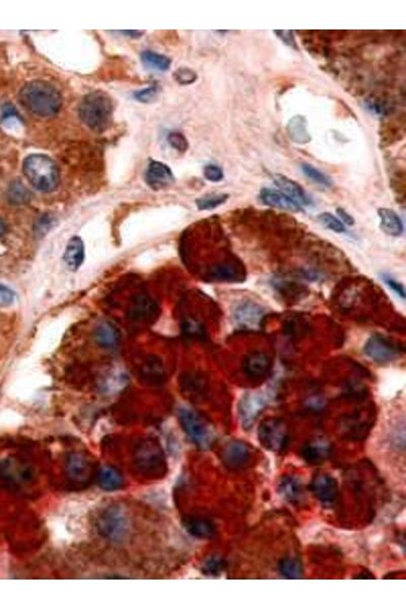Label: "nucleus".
Instances as JSON below:
<instances>
[{
  "instance_id": "obj_1",
  "label": "nucleus",
  "mask_w": 406,
  "mask_h": 609,
  "mask_svg": "<svg viewBox=\"0 0 406 609\" xmlns=\"http://www.w3.org/2000/svg\"><path fill=\"white\" fill-rule=\"evenodd\" d=\"M20 104L39 117H51L59 112L62 97L56 88L43 81H30L20 90Z\"/></svg>"
},
{
  "instance_id": "obj_2",
  "label": "nucleus",
  "mask_w": 406,
  "mask_h": 609,
  "mask_svg": "<svg viewBox=\"0 0 406 609\" xmlns=\"http://www.w3.org/2000/svg\"><path fill=\"white\" fill-rule=\"evenodd\" d=\"M113 110L112 99L102 90L90 93L83 97L78 106L81 121L97 134L105 131L110 126Z\"/></svg>"
},
{
  "instance_id": "obj_3",
  "label": "nucleus",
  "mask_w": 406,
  "mask_h": 609,
  "mask_svg": "<svg viewBox=\"0 0 406 609\" xmlns=\"http://www.w3.org/2000/svg\"><path fill=\"white\" fill-rule=\"evenodd\" d=\"M23 172L32 187L38 191L50 193L59 185V170L48 155L32 153L23 162Z\"/></svg>"
},
{
  "instance_id": "obj_4",
  "label": "nucleus",
  "mask_w": 406,
  "mask_h": 609,
  "mask_svg": "<svg viewBox=\"0 0 406 609\" xmlns=\"http://www.w3.org/2000/svg\"><path fill=\"white\" fill-rule=\"evenodd\" d=\"M178 418L183 431L195 445L203 449L210 447L215 440V434L211 425L199 413L192 409L181 408Z\"/></svg>"
},
{
  "instance_id": "obj_5",
  "label": "nucleus",
  "mask_w": 406,
  "mask_h": 609,
  "mask_svg": "<svg viewBox=\"0 0 406 609\" xmlns=\"http://www.w3.org/2000/svg\"><path fill=\"white\" fill-rule=\"evenodd\" d=\"M134 461L141 473L150 478H157L166 471V461L161 446L153 440L139 443L134 453Z\"/></svg>"
},
{
  "instance_id": "obj_6",
  "label": "nucleus",
  "mask_w": 406,
  "mask_h": 609,
  "mask_svg": "<svg viewBox=\"0 0 406 609\" xmlns=\"http://www.w3.org/2000/svg\"><path fill=\"white\" fill-rule=\"evenodd\" d=\"M258 440L271 452H282L289 443V429L282 420L269 418L259 425Z\"/></svg>"
},
{
  "instance_id": "obj_7",
  "label": "nucleus",
  "mask_w": 406,
  "mask_h": 609,
  "mask_svg": "<svg viewBox=\"0 0 406 609\" xmlns=\"http://www.w3.org/2000/svg\"><path fill=\"white\" fill-rule=\"evenodd\" d=\"M97 526L102 536L109 540L119 541L126 536L129 522L121 509L110 507L100 516Z\"/></svg>"
},
{
  "instance_id": "obj_8",
  "label": "nucleus",
  "mask_w": 406,
  "mask_h": 609,
  "mask_svg": "<svg viewBox=\"0 0 406 609\" xmlns=\"http://www.w3.org/2000/svg\"><path fill=\"white\" fill-rule=\"evenodd\" d=\"M364 353L369 359L379 364L396 361L403 353V350L387 337L374 336L366 341Z\"/></svg>"
},
{
  "instance_id": "obj_9",
  "label": "nucleus",
  "mask_w": 406,
  "mask_h": 609,
  "mask_svg": "<svg viewBox=\"0 0 406 609\" xmlns=\"http://www.w3.org/2000/svg\"><path fill=\"white\" fill-rule=\"evenodd\" d=\"M222 461L232 471H240L250 464L252 448L246 442L233 440L225 445L222 451Z\"/></svg>"
},
{
  "instance_id": "obj_10",
  "label": "nucleus",
  "mask_w": 406,
  "mask_h": 609,
  "mask_svg": "<svg viewBox=\"0 0 406 609\" xmlns=\"http://www.w3.org/2000/svg\"><path fill=\"white\" fill-rule=\"evenodd\" d=\"M65 471L68 480L76 485L89 483L95 475V467L92 460L83 453H71L67 458Z\"/></svg>"
},
{
  "instance_id": "obj_11",
  "label": "nucleus",
  "mask_w": 406,
  "mask_h": 609,
  "mask_svg": "<svg viewBox=\"0 0 406 609\" xmlns=\"http://www.w3.org/2000/svg\"><path fill=\"white\" fill-rule=\"evenodd\" d=\"M310 490L314 497L324 506L335 505L340 497L338 481L330 474L320 473L311 481Z\"/></svg>"
},
{
  "instance_id": "obj_12",
  "label": "nucleus",
  "mask_w": 406,
  "mask_h": 609,
  "mask_svg": "<svg viewBox=\"0 0 406 609\" xmlns=\"http://www.w3.org/2000/svg\"><path fill=\"white\" fill-rule=\"evenodd\" d=\"M265 316V310L253 302H243L237 306L234 319L239 326L246 329H258Z\"/></svg>"
},
{
  "instance_id": "obj_13",
  "label": "nucleus",
  "mask_w": 406,
  "mask_h": 609,
  "mask_svg": "<svg viewBox=\"0 0 406 609\" xmlns=\"http://www.w3.org/2000/svg\"><path fill=\"white\" fill-rule=\"evenodd\" d=\"M145 180L146 184L157 191L170 186L175 179L173 172L166 164L152 160L146 169Z\"/></svg>"
},
{
  "instance_id": "obj_14",
  "label": "nucleus",
  "mask_w": 406,
  "mask_h": 609,
  "mask_svg": "<svg viewBox=\"0 0 406 609\" xmlns=\"http://www.w3.org/2000/svg\"><path fill=\"white\" fill-rule=\"evenodd\" d=\"M331 454V444L326 439L319 437L305 444L301 455L309 464L319 465L324 463Z\"/></svg>"
},
{
  "instance_id": "obj_15",
  "label": "nucleus",
  "mask_w": 406,
  "mask_h": 609,
  "mask_svg": "<svg viewBox=\"0 0 406 609\" xmlns=\"http://www.w3.org/2000/svg\"><path fill=\"white\" fill-rule=\"evenodd\" d=\"M259 199L262 203L265 204L269 208L282 209V211H292V213L303 211V208H301L297 202L292 201L280 190L263 188L260 191Z\"/></svg>"
},
{
  "instance_id": "obj_16",
  "label": "nucleus",
  "mask_w": 406,
  "mask_h": 609,
  "mask_svg": "<svg viewBox=\"0 0 406 609\" xmlns=\"http://www.w3.org/2000/svg\"><path fill=\"white\" fill-rule=\"evenodd\" d=\"M268 404L265 397L259 393H252L243 397L240 403V415L246 427L253 425L262 409Z\"/></svg>"
},
{
  "instance_id": "obj_17",
  "label": "nucleus",
  "mask_w": 406,
  "mask_h": 609,
  "mask_svg": "<svg viewBox=\"0 0 406 609\" xmlns=\"http://www.w3.org/2000/svg\"><path fill=\"white\" fill-rule=\"evenodd\" d=\"M278 492L292 505H299L305 499V485L298 476H284L278 483Z\"/></svg>"
},
{
  "instance_id": "obj_18",
  "label": "nucleus",
  "mask_w": 406,
  "mask_h": 609,
  "mask_svg": "<svg viewBox=\"0 0 406 609\" xmlns=\"http://www.w3.org/2000/svg\"><path fill=\"white\" fill-rule=\"evenodd\" d=\"M273 180H275V185L280 188V191L284 192L287 196L297 202L301 208L310 206L312 204V199L308 196L304 188L296 181H292L287 177L280 175V174L273 177Z\"/></svg>"
},
{
  "instance_id": "obj_19",
  "label": "nucleus",
  "mask_w": 406,
  "mask_h": 609,
  "mask_svg": "<svg viewBox=\"0 0 406 609\" xmlns=\"http://www.w3.org/2000/svg\"><path fill=\"white\" fill-rule=\"evenodd\" d=\"M185 529L190 536L199 539H213L217 536V527L215 523L208 518L187 517L183 521Z\"/></svg>"
},
{
  "instance_id": "obj_20",
  "label": "nucleus",
  "mask_w": 406,
  "mask_h": 609,
  "mask_svg": "<svg viewBox=\"0 0 406 609\" xmlns=\"http://www.w3.org/2000/svg\"><path fill=\"white\" fill-rule=\"evenodd\" d=\"M271 368V361L264 353H253L244 364V369L248 377L259 379L265 377Z\"/></svg>"
},
{
  "instance_id": "obj_21",
  "label": "nucleus",
  "mask_w": 406,
  "mask_h": 609,
  "mask_svg": "<svg viewBox=\"0 0 406 609\" xmlns=\"http://www.w3.org/2000/svg\"><path fill=\"white\" fill-rule=\"evenodd\" d=\"M65 264L71 271H78L85 260V245L80 237H73L67 244L64 255Z\"/></svg>"
},
{
  "instance_id": "obj_22",
  "label": "nucleus",
  "mask_w": 406,
  "mask_h": 609,
  "mask_svg": "<svg viewBox=\"0 0 406 609\" xmlns=\"http://www.w3.org/2000/svg\"><path fill=\"white\" fill-rule=\"evenodd\" d=\"M378 215L380 218V227L385 234L391 237H400L402 235L405 227H403L402 220L396 211L393 209L380 208L378 211Z\"/></svg>"
},
{
  "instance_id": "obj_23",
  "label": "nucleus",
  "mask_w": 406,
  "mask_h": 609,
  "mask_svg": "<svg viewBox=\"0 0 406 609\" xmlns=\"http://www.w3.org/2000/svg\"><path fill=\"white\" fill-rule=\"evenodd\" d=\"M97 480L100 487L107 492L120 490L123 485L121 473L112 466H104L97 471Z\"/></svg>"
},
{
  "instance_id": "obj_24",
  "label": "nucleus",
  "mask_w": 406,
  "mask_h": 609,
  "mask_svg": "<svg viewBox=\"0 0 406 609\" xmlns=\"http://www.w3.org/2000/svg\"><path fill=\"white\" fill-rule=\"evenodd\" d=\"M120 333L114 325L108 322L102 323L95 331L97 345L103 348H114L119 343Z\"/></svg>"
},
{
  "instance_id": "obj_25",
  "label": "nucleus",
  "mask_w": 406,
  "mask_h": 609,
  "mask_svg": "<svg viewBox=\"0 0 406 609\" xmlns=\"http://www.w3.org/2000/svg\"><path fill=\"white\" fill-rule=\"evenodd\" d=\"M6 199L9 203L13 206H23L31 201L32 193L22 182L16 181L9 186L6 191Z\"/></svg>"
},
{
  "instance_id": "obj_26",
  "label": "nucleus",
  "mask_w": 406,
  "mask_h": 609,
  "mask_svg": "<svg viewBox=\"0 0 406 609\" xmlns=\"http://www.w3.org/2000/svg\"><path fill=\"white\" fill-rule=\"evenodd\" d=\"M141 60L148 69L159 71H166L172 64L170 58L159 54V53L153 52V51L143 52Z\"/></svg>"
},
{
  "instance_id": "obj_27",
  "label": "nucleus",
  "mask_w": 406,
  "mask_h": 609,
  "mask_svg": "<svg viewBox=\"0 0 406 609\" xmlns=\"http://www.w3.org/2000/svg\"><path fill=\"white\" fill-rule=\"evenodd\" d=\"M280 574L287 579H301L303 577L304 568L301 562L296 557H285L278 564Z\"/></svg>"
},
{
  "instance_id": "obj_28",
  "label": "nucleus",
  "mask_w": 406,
  "mask_h": 609,
  "mask_svg": "<svg viewBox=\"0 0 406 609\" xmlns=\"http://www.w3.org/2000/svg\"><path fill=\"white\" fill-rule=\"evenodd\" d=\"M301 168L305 176L308 179H310L311 181H313L315 184L323 186V187H331L333 185V179L323 173V172L320 171L316 167L313 166V165L304 162V164H301Z\"/></svg>"
},
{
  "instance_id": "obj_29",
  "label": "nucleus",
  "mask_w": 406,
  "mask_h": 609,
  "mask_svg": "<svg viewBox=\"0 0 406 609\" xmlns=\"http://www.w3.org/2000/svg\"><path fill=\"white\" fill-rule=\"evenodd\" d=\"M229 199V195L226 194V193L208 194L197 199L196 206L199 211H211V209L219 208V206L226 203Z\"/></svg>"
},
{
  "instance_id": "obj_30",
  "label": "nucleus",
  "mask_w": 406,
  "mask_h": 609,
  "mask_svg": "<svg viewBox=\"0 0 406 609\" xmlns=\"http://www.w3.org/2000/svg\"><path fill=\"white\" fill-rule=\"evenodd\" d=\"M317 220L320 224L323 225V227H327V229L330 230V231L338 232V234H343V232H347L345 225L341 222L340 218L333 215V213H320L317 217Z\"/></svg>"
},
{
  "instance_id": "obj_31",
  "label": "nucleus",
  "mask_w": 406,
  "mask_h": 609,
  "mask_svg": "<svg viewBox=\"0 0 406 609\" xmlns=\"http://www.w3.org/2000/svg\"><path fill=\"white\" fill-rule=\"evenodd\" d=\"M213 280L224 281H235L239 278V273L232 265L222 264L213 267L210 271Z\"/></svg>"
},
{
  "instance_id": "obj_32",
  "label": "nucleus",
  "mask_w": 406,
  "mask_h": 609,
  "mask_svg": "<svg viewBox=\"0 0 406 609\" xmlns=\"http://www.w3.org/2000/svg\"><path fill=\"white\" fill-rule=\"evenodd\" d=\"M305 120L303 119V117H294V119L291 120V123H289V129H297V131H291V136L292 139L298 141V143H306L309 141V136L307 134V130H306Z\"/></svg>"
},
{
  "instance_id": "obj_33",
  "label": "nucleus",
  "mask_w": 406,
  "mask_h": 609,
  "mask_svg": "<svg viewBox=\"0 0 406 609\" xmlns=\"http://www.w3.org/2000/svg\"><path fill=\"white\" fill-rule=\"evenodd\" d=\"M226 566L227 562L222 557L213 555L204 562L203 572L205 575L217 576L224 571Z\"/></svg>"
},
{
  "instance_id": "obj_34",
  "label": "nucleus",
  "mask_w": 406,
  "mask_h": 609,
  "mask_svg": "<svg viewBox=\"0 0 406 609\" xmlns=\"http://www.w3.org/2000/svg\"><path fill=\"white\" fill-rule=\"evenodd\" d=\"M174 78L179 85H188L193 83L197 80V74L192 69L187 67H180L173 74Z\"/></svg>"
},
{
  "instance_id": "obj_35",
  "label": "nucleus",
  "mask_w": 406,
  "mask_h": 609,
  "mask_svg": "<svg viewBox=\"0 0 406 609\" xmlns=\"http://www.w3.org/2000/svg\"><path fill=\"white\" fill-rule=\"evenodd\" d=\"M168 141L172 148L180 153H185L189 148V143L184 134L181 132H171L168 136Z\"/></svg>"
},
{
  "instance_id": "obj_36",
  "label": "nucleus",
  "mask_w": 406,
  "mask_h": 609,
  "mask_svg": "<svg viewBox=\"0 0 406 609\" xmlns=\"http://www.w3.org/2000/svg\"><path fill=\"white\" fill-rule=\"evenodd\" d=\"M203 175L205 177L206 180L213 183L220 182L225 177L222 169L220 166H217V165L213 164L204 167Z\"/></svg>"
},
{
  "instance_id": "obj_37",
  "label": "nucleus",
  "mask_w": 406,
  "mask_h": 609,
  "mask_svg": "<svg viewBox=\"0 0 406 609\" xmlns=\"http://www.w3.org/2000/svg\"><path fill=\"white\" fill-rule=\"evenodd\" d=\"M52 218L49 217L48 215H41V217L37 220L36 224H35V234L38 237L44 236V235L47 234V232L50 231L51 227H52Z\"/></svg>"
},
{
  "instance_id": "obj_38",
  "label": "nucleus",
  "mask_w": 406,
  "mask_h": 609,
  "mask_svg": "<svg viewBox=\"0 0 406 609\" xmlns=\"http://www.w3.org/2000/svg\"><path fill=\"white\" fill-rule=\"evenodd\" d=\"M382 278L383 281L386 283L387 287H388L390 290H393V292H395L399 297H401V299H405V285H403L402 283L394 280L392 276H387V274H383Z\"/></svg>"
},
{
  "instance_id": "obj_39",
  "label": "nucleus",
  "mask_w": 406,
  "mask_h": 609,
  "mask_svg": "<svg viewBox=\"0 0 406 609\" xmlns=\"http://www.w3.org/2000/svg\"><path fill=\"white\" fill-rule=\"evenodd\" d=\"M157 96V87L146 88L145 90H138V92H136V94H134V97H136L138 101L141 102V103H150V102L154 101Z\"/></svg>"
},
{
  "instance_id": "obj_40",
  "label": "nucleus",
  "mask_w": 406,
  "mask_h": 609,
  "mask_svg": "<svg viewBox=\"0 0 406 609\" xmlns=\"http://www.w3.org/2000/svg\"><path fill=\"white\" fill-rule=\"evenodd\" d=\"M16 294L8 288L0 285V307L11 306L15 302Z\"/></svg>"
},
{
  "instance_id": "obj_41",
  "label": "nucleus",
  "mask_w": 406,
  "mask_h": 609,
  "mask_svg": "<svg viewBox=\"0 0 406 609\" xmlns=\"http://www.w3.org/2000/svg\"><path fill=\"white\" fill-rule=\"evenodd\" d=\"M275 34L277 35L278 38L289 47L297 48V43L292 31H275Z\"/></svg>"
},
{
  "instance_id": "obj_42",
  "label": "nucleus",
  "mask_w": 406,
  "mask_h": 609,
  "mask_svg": "<svg viewBox=\"0 0 406 609\" xmlns=\"http://www.w3.org/2000/svg\"><path fill=\"white\" fill-rule=\"evenodd\" d=\"M336 213H338V217H340V220L343 223V224L349 225H354V222H356V220H354V218H352V215L345 211V209L341 208H338L336 209Z\"/></svg>"
},
{
  "instance_id": "obj_43",
  "label": "nucleus",
  "mask_w": 406,
  "mask_h": 609,
  "mask_svg": "<svg viewBox=\"0 0 406 609\" xmlns=\"http://www.w3.org/2000/svg\"><path fill=\"white\" fill-rule=\"evenodd\" d=\"M120 32L126 35V36L131 37V38H139L141 35L145 34L143 31H134V30H129V31H121Z\"/></svg>"
},
{
  "instance_id": "obj_44",
  "label": "nucleus",
  "mask_w": 406,
  "mask_h": 609,
  "mask_svg": "<svg viewBox=\"0 0 406 609\" xmlns=\"http://www.w3.org/2000/svg\"><path fill=\"white\" fill-rule=\"evenodd\" d=\"M6 230H8L6 229V225L4 224V220H0V237H2L6 234Z\"/></svg>"
}]
</instances>
